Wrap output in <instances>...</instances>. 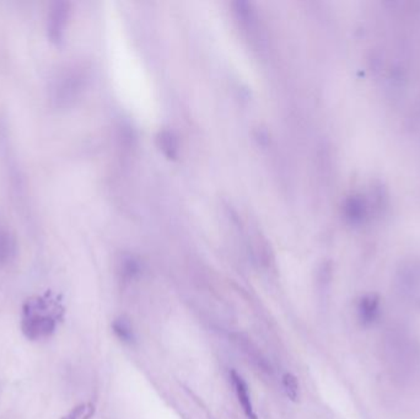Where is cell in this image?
<instances>
[{"mask_svg":"<svg viewBox=\"0 0 420 419\" xmlns=\"http://www.w3.org/2000/svg\"><path fill=\"white\" fill-rule=\"evenodd\" d=\"M63 316V306L58 298L46 294L26 301L22 309V332L29 340L47 338L56 331Z\"/></svg>","mask_w":420,"mask_h":419,"instance_id":"obj_1","label":"cell"},{"mask_svg":"<svg viewBox=\"0 0 420 419\" xmlns=\"http://www.w3.org/2000/svg\"><path fill=\"white\" fill-rule=\"evenodd\" d=\"M384 353L391 370L399 375H409L419 364V345L406 331H391L385 338Z\"/></svg>","mask_w":420,"mask_h":419,"instance_id":"obj_2","label":"cell"},{"mask_svg":"<svg viewBox=\"0 0 420 419\" xmlns=\"http://www.w3.org/2000/svg\"><path fill=\"white\" fill-rule=\"evenodd\" d=\"M230 379H231L232 385L235 388V393H236L237 400L242 407V410L245 413L246 417L249 419H257V415L254 412V405H252V400H251L250 391H249V386L246 384L244 378L237 373V371H230Z\"/></svg>","mask_w":420,"mask_h":419,"instance_id":"obj_3","label":"cell"},{"mask_svg":"<svg viewBox=\"0 0 420 419\" xmlns=\"http://www.w3.org/2000/svg\"><path fill=\"white\" fill-rule=\"evenodd\" d=\"M66 21V5L64 3H56L53 6L49 20V37L52 41L59 42L64 34Z\"/></svg>","mask_w":420,"mask_h":419,"instance_id":"obj_4","label":"cell"},{"mask_svg":"<svg viewBox=\"0 0 420 419\" xmlns=\"http://www.w3.org/2000/svg\"><path fill=\"white\" fill-rule=\"evenodd\" d=\"M380 315V303L375 296H364L358 305V316L360 323L369 326L376 321Z\"/></svg>","mask_w":420,"mask_h":419,"instance_id":"obj_5","label":"cell"},{"mask_svg":"<svg viewBox=\"0 0 420 419\" xmlns=\"http://www.w3.org/2000/svg\"><path fill=\"white\" fill-rule=\"evenodd\" d=\"M15 253V243L13 238L4 230L0 229V265H4L13 258Z\"/></svg>","mask_w":420,"mask_h":419,"instance_id":"obj_6","label":"cell"},{"mask_svg":"<svg viewBox=\"0 0 420 419\" xmlns=\"http://www.w3.org/2000/svg\"><path fill=\"white\" fill-rule=\"evenodd\" d=\"M112 330H114V335H117L119 340L124 343H131L134 340V333H133L131 325L124 318L114 320L112 323Z\"/></svg>","mask_w":420,"mask_h":419,"instance_id":"obj_7","label":"cell"},{"mask_svg":"<svg viewBox=\"0 0 420 419\" xmlns=\"http://www.w3.org/2000/svg\"><path fill=\"white\" fill-rule=\"evenodd\" d=\"M285 395L289 398L290 401L296 402L299 398L298 378L291 373H285L281 379Z\"/></svg>","mask_w":420,"mask_h":419,"instance_id":"obj_8","label":"cell"},{"mask_svg":"<svg viewBox=\"0 0 420 419\" xmlns=\"http://www.w3.org/2000/svg\"><path fill=\"white\" fill-rule=\"evenodd\" d=\"M84 410H85L84 406L76 407V408H74V410L70 412L69 415H66V417H63L61 419H79Z\"/></svg>","mask_w":420,"mask_h":419,"instance_id":"obj_9","label":"cell"}]
</instances>
